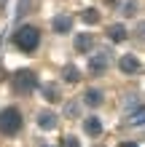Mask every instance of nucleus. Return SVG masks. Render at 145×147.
<instances>
[{"instance_id":"1","label":"nucleus","mask_w":145,"mask_h":147,"mask_svg":"<svg viewBox=\"0 0 145 147\" xmlns=\"http://www.w3.org/2000/svg\"><path fill=\"white\" fill-rule=\"evenodd\" d=\"M14 46L22 51V54H35L40 46V30L32 27V24H22L19 30L14 32Z\"/></svg>"},{"instance_id":"2","label":"nucleus","mask_w":145,"mask_h":147,"mask_svg":"<svg viewBox=\"0 0 145 147\" xmlns=\"http://www.w3.org/2000/svg\"><path fill=\"white\" fill-rule=\"evenodd\" d=\"M24 126V115L19 107H3L0 110V134L3 136H16Z\"/></svg>"},{"instance_id":"3","label":"nucleus","mask_w":145,"mask_h":147,"mask_svg":"<svg viewBox=\"0 0 145 147\" xmlns=\"http://www.w3.org/2000/svg\"><path fill=\"white\" fill-rule=\"evenodd\" d=\"M11 88H14V94H19V96H27V94H32V91L38 88V75L32 72V70H19V72H14Z\"/></svg>"},{"instance_id":"4","label":"nucleus","mask_w":145,"mask_h":147,"mask_svg":"<svg viewBox=\"0 0 145 147\" xmlns=\"http://www.w3.org/2000/svg\"><path fill=\"white\" fill-rule=\"evenodd\" d=\"M108 64H110L108 54H105V51H99V54H94V56L89 59V72L91 75H102V72L108 70Z\"/></svg>"},{"instance_id":"5","label":"nucleus","mask_w":145,"mask_h":147,"mask_svg":"<svg viewBox=\"0 0 145 147\" xmlns=\"http://www.w3.org/2000/svg\"><path fill=\"white\" fill-rule=\"evenodd\" d=\"M118 67H121V72H126V75H134V72L142 70V67H140V59L134 56V54H124L121 59H118Z\"/></svg>"},{"instance_id":"6","label":"nucleus","mask_w":145,"mask_h":147,"mask_svg":"<svg viewBox=\"0 0 145 147\" xmlns=\"http://www.w3.org/2000/svg\"><path fill=\"white\" fill-rule=\"evenodd\" d=\"M51 30H54L57 35H67V32L73 30V19H70L67 13H57L54 22H51Z\"/></svg>"},{"instance_id":"7","label":"nucleus","mask_w":145,"mask_h":147,"mask_svg":"<svg viewBox=\"0 0 145 147\" xmlns=\"http://www.w3.org/2000/svg\"><path fill=\"white\" fill-rule=\"evenodd\" d=\"M73 46H75V51H78V54H89V51L94 48V35H89V32H81V35H75Z\"/></svg>"},{"instance_id":"8","label":"nucleus","mask_w":145,"mask_h":147,"mask_svg":"<svg viewBox=\"0 0 145 147\" xmlns=\"http://www.w3.org/2000/svg\"><path fill=\"white\" fill-rule=\"evenodd\" d=\"M83 131H86L89 136H99L102 134V120L97 115H89L86 120H83Z\"/></svg>"},{"instance_id":"9","label":"nucleus","mask_w":145,"mask_h":147,"mask_svg":"<svg viewBox=\"0 0 145 147\" xmlns=\"http://www.w3.org/2000/svg\"><path fill=\"white\" fill-rule=\"evenodd\" d=\"M57 120H59V118L54 115V112L46 110V112H40V115H38V126L43 128V131H51V128H57Z\"/></svg>"},{"instance_id":"10","label":"nucleus","mask_w":145,"mask_h":147,"mask_svg":"<svg viewBox=\"0 0 145 147\" xmlns=\"http://www.w3.org/2000/svg\"><path fill=\"white\" fill-rule=\"evenodd\" d=\"M108 38L113 40V43L126 40V27H124V24H113V27H108Z\"/></svg>"},{"instance_id":"11","label":"nucleus","mask_w":145,"mask_h":147,"mask_svg":"<svg viewBox=\"0 0 145 147\" xmlns=\"http://www.w3.org/2000/svg\"><path fill=\"white\" fill-rule=\"evenodd\" d=\"M83 102H86L89 107H99L102 105V91L99 88H89L86 94H83Z\"/></svg>"},{"instance_id":"12","label":"nucleus","mask_w":145,"mask_h":147,"mask_svg":"<svg viewBox=\"0 0 145 147\" xmlns=\"http://www.w3.org/2000/svg\"><path fill=\"white\" fill-rule=\"evenodd\" d=\"M62 78H65L67 83H78L81 80V72H78V67H75V64H67L65 70H62Z\"/></svg>"},{"instance_id":"13","label":"nucleus","mask_w":145,"mask_h":147,"mask_svg":"<svg viewBox=\"0 0 145 147\" xmlns=\"http://www.w3.org/2000/svg\"><path fill=\"white\" fill-rule=\"evenodd\" d=\"M81 19H83V22H89V24H94V22H99V13L94 11V8H89V11H83Z\"/></svg>"},{"instance_id":"14","label":"nucleus","mask_w":145,"mask_h":147,"mask_svg":"<svg viewBox=\"0 0 145 147\" xmlns=\"http://www.w3.org/2000/svg\"><path fill=\"white\" fill-rule=\"evenodd\" d=\"M62 147H81V144H78L75 136H65V139H62Z\"/></svg>"},{"instance_id":"15","label":"nucleus","mask_w":145,"mask_h":147,"mask_svg":"<svg viewBox=\"0 0 145 147\" xmlns=\"http://www.w3.org/2000/svg\"><path fill=\"white\" fill-rule=\"evenodd\" d=\"M46 96H48V102H57V91H54V86H46Z\"/></svg>"}]
</instances>
